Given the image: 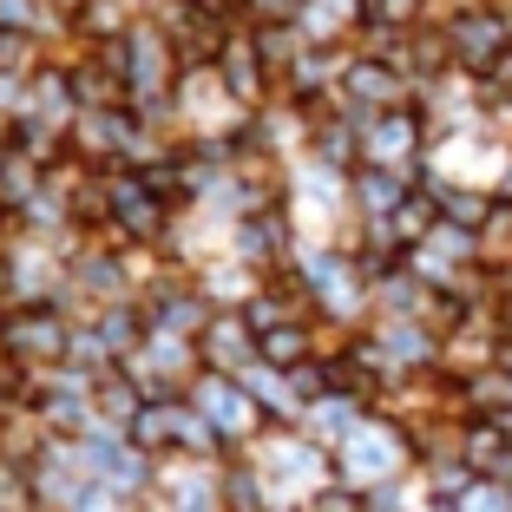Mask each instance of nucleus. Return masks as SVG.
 I'll list each match as a JSON object with an SVG mask.
<instances>
[{
	"label": "nucleus",
	"instance_id": "obj_1",
	"mask_svg": "<svg viewBox=\"0 0 512 512\" xmlns=\"http://www.w3.org/2000/svg\"><path fill=\"white\" fill-rule=\"evenodd\" d=\"M73 348V316L60 302H27L0 322V355H14L20 368H53Z\"/></svg>",
	"mask_w": 512,
	"mask_h": 512
},
{
	"label": "nucleus",
	"instance_id": "obj_2",
	"mask_svg": "<svg viewBox=\"0 0 512 512\" xmlns=\"http://www.w3.org/2000/svg\"><path fill=\"white\" fill-rule=\"evenodd\" d=\"M106 224L119 230V237H132V243H151V237H165L171 204L145 184L138 165H125V171H106Z\"/></svg>",
	"mask_w": 512,
	"mask_h": 512
},
{
	"label": "nucleus",
	"instance_id": "obj_3",
	"mask_svg": "<svg viewBox=\"0 0 512 512\" xmlns=\"http://www.w3.org/2000/svg\"><path fill=\"white\" fill-rule=\"evenodd\" d=\"M191 407L211 421L217 440H250L256 427H263V407H256V394L243 388L237 375H217V368H204V375L191 381Z\"/></svg>",
	"mask_w": 512,
	"mask_h": 512
},
{
	"label": "nucleus",
	"instance_id": "obj_4",
	"mask_svg": "<svg viewBox=\"0 0 512 512\" xmlns=\"http://www.w3.org/2000/svg\"><path fill=\"white\" fill-rule=\"evenodd\" d=\"M125 440H132V447H145V453H165V447H197V453H211V447H217L211 421H204L191 401H184V407H178V401H145V414L125 427Z\"/></svg>",
	"mask_w": 512,
	"mask_h": 512
},
{
	"label": "nucleus",
	"instance_id": "obj_5",
	"mask_svg": "<svg viewBox=\"0 0 512 512\" xmlns=\"http://www.w3.org/2000/svg\"><path fill=\"white\" fill-rule=\"evenodd\" d=\"M447 53H453L460 66H473V73H493V66L512 53L506 14H493V7H473V14H460V20L447 27Z\"/></svg>",
	"mask_w": 512,
	"mask_h": 512
},
{
	"label": "nucleus",
	"instance_id": "obj_6",
	"mask_svg": "<svg viewBox=\"0 0 512 512\" xmlns=\"http://www.w3.org/2000/svg\"><path fill=\"white\" fill-rule=\"evenodd\" d=\"M197 362H211L217 375H243L250 362H263V355H256V329L243 322V309H230V316L211 309V322L197 335Z\"/></svg>",
	"mask_w": 512,
	"mask_h": 512
},
{
	"label": "nucleus",
	"instance_id": "obj_7",
	"mask_svg": "<svg viewBox=\"0 0 512 512\" xmlns=\"http://www.w3.org/2000/svg\"><path fill=\"white\" fill-rule=\"evenodd\" d=\"M217 79H224L230 99L256 106V99H263V86H270V60H263V40H256V33H230L224 53H217Z\"/></svg>",
	"mask_w": 512,
	"mask_h": 512
},
{
	"label": "nucleus",
	"instance_id": "obj_8",
	"mask_svg": "<svg viewBox=\"0 0 512 512\" xmlns=\"http://www.w3.org/2000/svg\"><path fill=\"white\" fill-rule=\"evenodd\" d=\"M66 86H73V106L79 112H112V106H132L125 99V73L112 66V53L99 46L92 60H79L73 73H66Z\"/></svg>",
	"mask_w": 512,
	"mask_h": 512
},
{
	"label": "nucleus",
	"instance_id": "obj_9",
	"mask_svg": "<svg viewBox=\"0 0 512 512\" xmlns=\"http://www.w3.org/2000/svg\"><path fill=\"white\" fill-rule=\"evenodd\" d=\"M145 401H151V394H145V381H138L132 368H106V375H92V407H99V421L119 427V434L145 414Z\"/></svg>",
	"mask_w": 512,
	"mask_h": 512
},
{
	"label": "nucleus",
	"instance_id": "obj_10",
	"mask_svg": "<svg viewBox=\"0 0 512 512\" xmlns=\"http://www.w3.org/2000/svg\"><path fill=\"white\" fill-rule=\"evenodd\" d=\"M342 99H355L368 112H401V66L394 60H355L342 73Z\"/></svg>",
	"mask_w": 512,
	"mask_h": 512
},
{
	"label": "nucleus",
	"instance_id": "obj_11",
	"mask_svg": "<svg viewBox=\"0 0 512 512\" xmlns=\"http://www.w3.org/2000/svg\"><path fill=\"white\" fill-rule=\"evenodd\" d=\"M414 138H421V125L407 119V112H381V119L368 125V165H375V171L414 165Z\"/></svg>",
	"mask_w": 512,
	"mask_h": 512
},
{
	"label": "nucleus",
	"instance_id": "obj_12",
	"mask_svg": "<svg viewBox=\"0 0 512 512\" xmlns=\"http://www.w3.org/2000/svg\"><path fill=\"white\" fill-rule=\"evenodd\" d=\"M92 329H99V342L112 348V362H132L138 348H145V335H151V316L138 309V302H106Z\"/></svg>",
	"mask_w": 512,
	"mask_h": 512
},
{
	"label": "nucleus",
	"instance_id": "obj_13",
	"mask_svg": "<svg viewBox=\"0 0 512 512\" xmlns=\"http://www.w3.org/2000/svg\"><path fill=\"white\" fill-rule=\"evenodd\" d=\"M243 256L250 263H263V270H276L283 263V250H289V224H283V211L276 204H263V211H243Z\"/></svg>",
	"mask_w": 512,
	"mask_h": 512
},
{
	"label": "nucleus",
	"instance_id": "obj_14",
	"mask_svg": "<svg viewBox=\"0 0 512 512\" xmlns=\"http://www.w3.org/2000/svg\"><path fill=\"white\" fill-rule=\"evenodd\" d=\"M309 322H276V329L256 335V355H263V368H276V375H289V368L309 362Z\"/></svg>",
	"mask_w": 512,
	"mask_h": 512
},
{
	"label": "nucleus",
	"instance_id": "obj_15",
	"mask_svg": "<svg viewBox=\"0 0 512 512\" xmlns=\"http://www.w3.org/2000/svg\"><path fill=\"white\" fill-rule=\"evenodd\" d=\"M342 453H348V467L368 473V480H375V473H394V440H381L375 427H355Z\"/></svg>",
	"mask_w": 512,
	"mask_h": 512
},
{
	"label": "nucleus",
	"instance_id": "obj_16",
	"mask_svg": "<svg viewBox=\"0 0 512 512\" xmlns=\"http://www.w3.org/2000/svg\"><path fill=\"white\" fill-rule=\"evenodd\" d=\"M217 506L224 512H263V493H256V480L243 467H230L224 473V493H217Z\"/></svg>",
	"mask_w": 512,
	"mask_h": 512
},
{
	"label": "nucleus",
	"instance_id": "obj_17",
	"mask_svg": "<svg viewBox=\"0 0 512 512\" xmlns=\"http://www.w3.org/2000/svg\"><path fill=\"white\" fill-rule=\"evenodd\" d=\"M440 217H447V224H460V230H480V224H486V197L447 191V197H440Z\"/></svg>",
	"mask_w": 512,
	"mask_h": 512
},
{
	"label": "nucleus",
	"instance_id": "obj_18",
	"mask_svg": "<svg viewBox=\"0 0 512 512\" xmlns=\"http://www.w3.org/2000/svg\"><path fill=\"white\" fill-rule=\"evenodd\" d=\"M421 0H362V20L368 27H407Z\"/></svg>",
	"mask_w": 512,
	"mask_h": 512
},
{
	"label": "nucleus",
	"instance_id": "obj_19",
	"mask_svg": "<svg viewBox=\"0 0 512 512\" xmlns=\"http://www.w3.org/2000/svg\"><path fill=\"white\" fill-rule=\"evenodd\" d=\"M309 512H362V499L348 493V486H335V493H322V499H316Z\"/></svg>",
	"mask_w": 512,
	"mask_h": 512
},
{
	"label": "nucleus",
	"instance_id": "obj_20",
	"mask_svg": "<svg viewBox=\"0 0 512 512\" xmlns=\"http://www.w3.org/2000/svg\"><path fill=\"white\" fill-rule=\"evenodd\" d=\"M14 296V256H0V302Z\"/></svg>",
	"mask_w": 512,
	"mask_h": 512
},
{
	"label": "nucleus",
	"instance_id": "obj_21",
	"mask_svg": "<svg viewBox=\"0 0 512 512\" xmlns=\"http://www.w3.org/2000/svg\"><path fill=\"white\" fill-rule=\"evenodd\" d=\"M493 79H499V86H506V92H512V53H506V60H499V66H493Z\"/></svg>",
	"mask_w": 512,
	"mask_h": 512
},
{
	"label": "nucleus",
	"instance_id": "obj_22",
	"mask_svg": "<svg viewBox=\"0 0 512 512\" xmlns=\"http://www.w3.org/2000/svg\"><path fill=\"white\" fill-rule=\"evenodd\" d=\"M0 224H7V197H0Z\"/></svg>",
	"mask_w": 512,
	"mask_h": 512
}]
</instances>
